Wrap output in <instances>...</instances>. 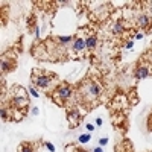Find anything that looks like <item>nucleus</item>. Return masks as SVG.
Segmentation results:
<instances>
[{"instance_id": "9b49d317", "label": "nucleus", "mask_w": 152, "mask_h": 152, "mask_svg": "<svg viewBox=\"0 0 152 152\" xmlns=\"http://www.w3.org/2000/svg\"><path fill=\"white\" fill-rule=\"evenodd\" d=\"M125 31H126V28H125V23H123L122 20H117V21L111 26V32L116 34V35H122Z\"/></svg>"}, {"instance_id": "0eeeda50", "label": "nucleus", "mask_w": 152, "mask_h": 152, "mask_svg": "<svg viewBox=\"0 0 152 152\" xmlns=\"http://www.w3.org/2000/svg\"><path fill=\"white\" fill-rule=\"evenodd\" d=\"M67 122L70 125V128H76V126L82 122V116L79 114V111H78L76 107H70L67 110Z\"/></svg>"}, {"instance_id": "20e7f679", "label": "nucleus", "mask_w": 152, "mask_h": 152, "mask_svg": "<svg viewBox=\"0 0 152 152\" xmlns=\"http://www.w3.org/2000/svg\"><path fill=\"white\" fill-rule=\"evenodd\" d=\"M73 94H75V90H73L72 84H69V82H59L58 85H55L53 90L49 93L50 99L59 107H67L69 105L67 102L73 97Z\"/></svg>"}, {"instance_id": "7ed1b4c3", "label": "nucleus", "mask_w": 152, "mask_h": 152, "mask_svg": "<svg viewBox=\"0 0 152 152\" xmlns=\"http://www.w3.org/2000/svg\"><path fill=\"white\" fill-rule=\"evenodd\" d=\"M31 79H32V84L38 88V90H43L49 94L55 88L53 84H56L58 76L52 72H47V70H43V69H34Z\"/></svg>"}, {"instance_id": "6e6552de", "label": "nucleus", "mask_w": 152, "mask_h": 152, "mask_svg": "<svg viewBox=\"0 0 152 152\" xmlns=\"http://www.w3.org/2000/svg\"><path fill=\"white\" fill-rule=\"evenodd\" d=\"M135 26L137 28H140V29H151L152 26V17L148 15V14H140V15H137L135 17Z\"/></svg>"}, {"instance_id": "9d476101", "label": "nucleus", "mask_w": 152, "mask_h": 152, "mask_svg": "<svg viewBox=\"0 0 152 152\" xmlns=\"http://www.w3.org/2000/svg\"><path fill=\"white\" fill-rule=\"evenodd\" d=\"M18 152H37V143H31V142H23L20 143Z\"/></svg>"}, {"instance_id": "423d86ee", "label": "nucleus", "mask_w": 152, "mask_h": 152, "mask_svg": "<svg viewBox=\"0 0 152 152\" xmlns=\"http://www.w3.org/2000/svg\"><path fill=\"white\" fill-rule=\"evenodd\" d=\"M152 62H140V64H138L137 67H135V70H134V78L135 79H145V78H148V76H151L152 75Z\"/></svg>"}, {"instance_id": "f257e3e1", "label": "nucleus", "mask_w": 152, "mask_h": 152, "mask_svg": "<svg viewBox=\"0 0 152 152\" xmlns=\"http://www.w3.org/2000/svg\"><path fill=\"white\" fill-rule=\"evenodd\" d=\"M75 93H76L78 102L82 107H85L87 110H90V108L97 105V102L104 94V90H102V87H100V84L97 81L85 78L81 84L76 85Z\"/></svg>"}, {"instance_id": "1a4fd4ad", "label": "nucleus", "mask_w": 152, "mask_h": 152, "mask_svg": "<svg viewBox=\"0 0 152 152\" xmlns=\"http://www.w3.org/2000/svg\"><path fill=\"white\" fill-rule=\"evenodd\" d=\"M84 40H85V46H87L88 52H91V50L96 49V46H97V37H96V34H87V37L84 38Z\"/></svg>"}, {"instance_id": "39448f33", "label": "nucleus", "mask_w": 152, "mask_h": 152, "mask_svg": "<svg viewBox=\"0 0 152 152\" xmlns=\"http://www.w3.org/2000/svg\"><path fill=\"white\" fill-rule=\"evenodd\" d=\"M17 67V55L12 52V49L3 53L2 56V73H9Z\"/></svg>"}, {"instance_id": "f03ea898", "label": "nucleus", "mask_w": 152, "mask_h": 152, "mask_svg": "<svg viewBox=\"0 0 152 152\" xmlns=\"http://www.w3.org/2000/svg\"><path fill=\"white\" fill-rule=\"evenodd\" d=\"M6 104L15 111V114L18 111L20 116L24 117L26 113H28V107H29V97H28L26 90L20 85H14L12 90H11V97H9V100Z\"/></svg>"}]
</instances>
